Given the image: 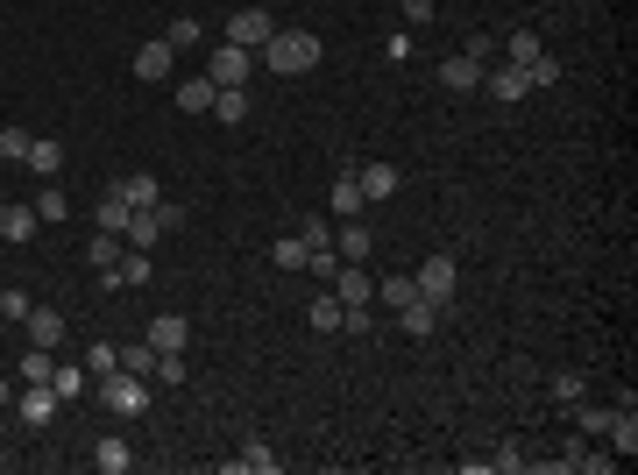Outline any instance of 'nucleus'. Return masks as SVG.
I'll return each mask as SVG.
<instances>
[{
    "label": "nucleus",
    "instance_id": "ea45409f",
    "mask_svg": "<svg viewBox=\"0 0 638 475\" xmlns=\"http://www.w3.org/2000/svg\"><path fill=\"white\" fill-rule=\"evenodd\" d=\"M50 390H57V398H86V362H78V369H57Z\"/></svg>",
    "mask_w": 638,
    "mask_h": 475
},
{
    "label": "nucleus",
    "instance_id": "7c9ffc66",
    "mask_svg": "<svg viewBox=\"0 0 638 475\" xmlns=\"http://www.w3.org/2000/svg\"><path fill=\"white\" fill-rule=\"evenodd\" d=\"M376 298H383L390 312H405V305L419 298V284H412V277H383V284H376Z\"/></svg>",
    "mask_w": 638,
    "mask_h": 475
},
{
    "label": "nucleus",
    "instance_id": "c85d7f7f",
    "mask_svg": "<svg viewBox=\"0 0 638 475\" xmlns=\"http://www.w3.org/2000/svg\"><path fill=\"white\" fill-rule=\"evenodd\" d=\"M29 206H36V220H43V227H57V220H64V213H71V199H64V192H57V185H43V192H36V199H29Z\"/></svg>",
    "mask_w": 638,
    "mask_h": 475
},
{
    "label": "nucleus",
    "instance_id": "423d86ee",
    "mask_svg": "<svg viewBox=\"0 0 638 475\" xmlns=\"http://www.w3.org/2000/svg\"><path fill=\"white\" fill-rule=\"evenodd\" d=\"M128 64H135V78H142V86H164V78H171V64H178V50H171L164 36H149Z\"/></svg>",
    "mask_w": 638,
    "mask_h": 475
},
{
    "label": "nucleus",
    "instance_id": "412c9836",
    "mask_svg": "<svg viewBox=\"0 0 638 475\" xmlns=\"http://www.w3.org/2000/svg\"><path fill=\"white\" fill-rule=\"evenodd\" d=\"M93 220H100V234H128V220H135V206H128V199H121V192L107 185V199H100V213H93Z\"/></svg>",
    "mask_w": 638,
    "mask_h": 475
},
{
    "label": "nucleus",
    "instance_id": "cd10ccee",
    "mask_svg": "<svg viewBox=\"0 0 638 475\" xmlns=\"http://www.w3.org/2000/svg\"><path fill=\"white\" fill-rule=\"evenodd\" d=\"M291 234H298L305 249H334V220H312L305 213V220H291Z\"/></svg>",
    "mask_w": 638,
    "mask_h": 475
},
{
    "label": "nucleus",
    "instance_id": "2eb2a0df",
    "mask_svg": "<svg viewBox=\"0 0 638 475\" xmlns=\"http://www.w3.org/2000/svg\"><path fill=\"white\" fill-rule=\"evenodd\" d=\"M22 327H29V348H57V341H64V312H57V305H36Z\"/></svg>",
    "mask_w": 638,
    "mask_h": 475
},
{
    "label": "nucleus",
    "instance_id": "393cba45",
    "mask_svg": "<svg viewBox=\"0 0 638 475\" xmlns=\"http://www.w3.org/2000/svg\"><path fill=\"white\" fill-rule=\"evenodd\" d=\"M29 171H36V178H57V171H64V149H57L50 135H36V142H29Z\"/></svg>",
    "mask_w": 638,
    "mask_h": 475
},
{
    "label": "nucleus",
    "instance_id": "4be33fe9",
    "mask_svg": "<svg viewBox=\"0 0 638 475\" xmlns=\"http://www.w3.org/2000/svg\"><path fill=\"white\" fill-rule=\"evenodd\" d=\"M213 93H220V86L199 71V78H185V86H178V107H185V114H213Z\"/></svg>",
    "mask_w": 638,
    "mask_h": 475
},
{
    "label": "nucleus",
    "instance_id": "ddd939ff",
    "mask_svg": "<svg viewBox=\"0 0 638 475\" xmlns=\"http://www.w3.org/2000/svg\"><path fill=\"white\" fill-rule=\"evenodd\" d=\"M440 320H447V312H440L433 298H412L405 312H397V327H405L412 341H433V334H440Z\"/></svg>",
    "mask_w": 638,
    "mask_h": 475
},
{
    "label": "nucleus",
    "instance_id": "9b49d317",
    "mask_svg": "<svg viewBox=\"0 0 638 475\" xmlns=\"http://www.w3.org/2000/svg\"><path fill=\"white\" fill-rule=\"evenodd\" d=\"M483 71H490V64L468 57V50H461V57H440V86H447V93H475V86H483Z\"/></svg>",
    "mask_w": 638,
    "mask_h": 475
},
{
    "label": "nucleus",
    "instance_id": "37998d69",
    "mask_svg": "<svg viewBox=\"0 0 638 475\" xmlns=\"http://www.w3.org/2000/svg\"><path fill=\"white\" fill-rule=\"evenodd\" d=\"M383 57H390V64H405V57H412V29H390V43H383Z\"/></svg>",
    "mask_w": 638,
    "mask_h": 475
},
{
    "label": "nucleus",
    "instance_id": "7ed1b4c3",
    "mask_svg": "<svg viewBox=\"0 0 638 475\" xmlns=\"http://www.w3.org/2000/svg\"><path fill=\"white\" fill-rule=\"evenodd\" d=\"M100 405H107L114 419H142V412H149V376H135V369H114V376L100 383Z\"/></svg>",
    "mask_w": 638,
    "mask_h": 475
},
{
    "label": "nucleus",
    "instance_id": "f8f14e48",
    "mask_svg": "<svg viewBox=\"0 0 638 475\" xmlns=\"http://www.w3.org/2000/svg\"><path fill=\"white\" fill-rule=\"evenodd\" d=\"M334 298H341V305H376V277H369L362 263H341V270H334Z\"/></svg>",
    "mask_w": 638,
    "mask_h": 475
},
{
    "label": "nucleus",
    "instance_id": "a211bd4d",
    "mask_svg": "<svg viewBox=\"0 0 638 475\" xmlns=\"http://www.w3.org/2000/svg\"><path fill=\"white\" fill-rule=\"evenodd\" d=\"M213 121L242 128V121H249V86H220V93H213Z\"/></svg>",
    "mask_w": 638,
    "mask_h": 475
},
{
    "label": "nucleus",
    "instance_id": "a878e982",
    "mask_svg": "<svg viewBox=\"0 0 638 475\" xmlns=\"http://www.w3.org/2000/svg\"><path fill=\"white\" fill-rule=\"evenodd\" d=\"M305 320H312V334H341V298H334V291H319Z\"/></svg>",
    "mask_w": 638,
    "mask_h": 475
},
{
    "label": "nucleus",
    "instance_id": "bb28decb",
    "mask_svg": "<svg viewBox=\"0 0 638 475\" xmlns=\"http://www.w3.org/2000/svg\"><path fill=\"white\" fill-rule=\"evenodd\" d=\"M86 263H93V270L107 277V270L121 263V234H93V242H86Z\"/></svg>",
    "mask_w": 638,
    "mask_h": 475
},
{
    "label": "nucleus",
    "instance_id": "dca6fc26",
    "mask_svg": "<svg viewBox=\"0 0 638 475\" xmlns=\"http://www.w3.org/2000/svg\"><path fill=\"white\" fill-rule=\"evenodd\" d=\"M355 185H362L369 206H376V199H397V171H390V164H355Z\"/></svg>",
    "mask_w": 638,
    "mask_h": 475
},
{
    "label": "nucleus",
    "instance_id": "20e7f679",
    "mask_svg": "<svg viewBox=\"0 0 638 475\" xmlns=\"http://www.w3.org/2000/svg\"><path fill=\"white\" fill-rule=\"evenodd\" d=\"M249 71H256V50L213 43V57H206V78H213V86H249Z\"/></svg>",
    "mask_w": 638,
    "mask_h": 475
},
{
    "label": "nucleus",
    "instance_id": "6ab92c4d",
    "mask_svg": "<svg viewBox=\"0 0 638 475\" xmlns=\"http://www.w3.org/2000/svg\"><path fill=\"white\" fill-rule=\"evenodd\" d=\"M43 220H36V206H0V242H29Z\"/></svg>",
    "mask_w": 638,
    "mask_h": 475
},
{
    "label": "nucleus",
    "instance_id": "6e6552de",
    "mask_svg": "<svg viewBox=\"0 0 638 475\" xmlns=\"http://www.w3.org/2000/svg\"><path fill=\"white\" fill-rule=\"evenodd\" d=\"M483 93L504 100V107H518V100L532 93V78H525V64H490V71H483Z\"/></svg>",
    "mask_w": 638,
    "mask_h": 475
},
{
    "label": "nucleus",
    "instance_id": "2f4dec72",
    "mask_svg": "<svg viewBox=\"0 0 638 475\" xmlns=\"http://www.w3.org/2000/svg\"><path fill=\"white\" fill-rule=\"evenodd\" d=\"M334 234H341V263H362V256H369V227H355V220H341Z\"/></svg>",
    "mask_w": 638,
    "mask_h": 475
},
{
    "label": "nucleus",
    "instance_id": "0eeeda50",
    "mask_svg": "<svg viewBox=\"0 0 638 475\" xmlns=\"http://www.w3.org/2000/svg\"><path fill=\"white\" fill-rule=\"evenodd\" d=\"M142 341H149L156 355H185V341H192V320H185V312H156Z\"/></svg>",
    "mask_w": 638,
    "mask_h": 475
},
{
    "label": "nucleus",
    "instance_id": "473e14b6",
    "mask_svg": "<svg viewBox=\"0 0 638 475\" xmlns=\"http://www.w3.org/2000/svg\"><path fill=\"white\" fill-rule=\"evenodd\" d=\"M29 128H0V164H29Z\"/></svg>",
    "mask_w": 638,
    "mask_h": 475
},
{
    "label": "nucleus",
    "instance_id": "49530a36",
    "mask_svg": "<svg viewBox=\"0 0 638 475\" xmlns=\"http://www.w3.org/2000/svg\"><path fill=\"white\" fill-rule=\"evenodd\" d=\"M553 398H561V405H582V376H553Z\"/></svg>",
    "mask_w": 638,
    "mask_h": 475
},
{
    "label": "nucleus",
    "instance_id": "f704fd0d",
    "mask_svg": "<svg viewBox=\"0 0 638 475\" xmlns=\"http://www.w3.org/2000/svg\"><path fill=\"white\" fill-rule=\"evenodd\" d=\"M114 369H121V348L114 341H93L86 348V376H114Z\"/></svg>",
    "mask_w": 638,
    "mask_h": 475
},
{
    "label": "nucleus",
    "instance_id": "c756f323",
    "mask_svg": "<svg viewBox=\"0 0 638 475\" xmlns=\"http://www.w3.org/2000/svg\"><path fill=\"white\" fill-rule=\"evenodd\" d=\"M57 376V348H29L22 355V383H50Z\"/></svg>",
    "mask_w": 638,
    "mask_h": 475
},
{
    "label": "nucleus",
    "instance_id": "4c0bfd02",
    "mask_svg": "<svg viewBox=\"0 0 638 475\" xmlns=\"http://www.w3.org/2000/svg\"><path fill=\"white\" fill-rule=\"evenodd\" d=\"M164 43H171V50H199V43H206V29H199V22H192V15H178V22H171V36H164Z\"/></svg>",
    "mask_w": 638,
    "mask_h": 475
},
{
    "label": "nucleus",
    "instance_id": "79ce46f5",
    "mask_svg": "<svg viewBox=\"0 0 638 475\" xmlns=\"http://www.w3.org/2000/svg\"><path fill=\"white\" fill-rule=\"evenodd\" d=\"M305 270H312V277H327V284H334V270H341V256H334V249H312V256H305Z\"/></svg>",
    "mask_w": 638,
    "mask_h": 475
},
{
    "label": "nucleus",
    "instance_id": "f03ea898",
    "mask_svg": "<svg viewBox=\"0 0 638 475\" xmlns=\"http://www.w3.org/2000/svg\"><path fill=\"white\" fill-rule=\"evenodd\" d=\"M171 227H185V206H178V199H156V206H135V220H128V234H121V242H135V249H156Z\"/></svg>",
    "mask_w": 638,
    "mask_h": 475
},
{
    "label": "nucleus",
    "instance_id": "5701e85b",
    "mask_svg": "<svg viewBox=\"0 0 638 475\" xmlns=\"http://www.w3.org/2000/svg\"><path fill=\"white\" fill-rule=\"evenodd\" d=\"M114 192H121L128 206H156V199H164V192H156V178H149V171H128V178H114Z\"/></svg>",
    "mask_w": 638,
    "mask_h": 475
},
{
    "label": "nucleus",
    "instance_id": "4468645a",
    "mask_svg": "<svg viewBox=\"0 0 638 475\" xmlns=\"http://www.w3.org/2000/svg\"><path fill=\"white\" fill-rule=\"evenodd\" d=\"M135 284H149V249H128V256L100 277V291H135Z\"/></svg>",
    "mask_w": 638,
    "mask_h": 475
},
{
    "label": "nucleus",
    "instance_id": "8fccbe9b",
    "mask_svg": "<svg viewBox=\"0 0 638 475\" xmlns=\"http://www.w3.org/2000/svg\"><path fill=\"white\" fill-rule=\"evenodd\" d=\"M0 206H8V199H0Z\"/></svg>",
    "mask_w": 638,
    "mask_h": 475
},
{
    "label": "nucleus",
    "instance_id": "de8ad7c7",
    "mask_svg": "<svg viewBox=\"0 0 638 475\" xmlns=\"http://www.w3.org/2000/svg\"><path fill=\"white\" fill-rule=\"evenodd\" d=\"M490 468H497V475H518V468H525V454H518V447H497V454H490Z\"/></svg>",
    "mask_w": 638,
    "mask_h": 475
},
{
    "label": "nucleus",
    "instance_id": "1a4fd4ad",
    "mask_svg": "<svg viewBox=\"0 0 638 475\" xmlns=\"http://www.w3.org/2000/svg\"><path fill=\"white\" fill-rule=\"evenodd\" d=\"M57 405H64V398H57L50 383H22V390H15V412H22V426H50V419H57Z\"/></svg>",
    "mask_w": 638,
    "mask_h": 475
},
{
    "label": "nucleus",
    "instance_id": "b1692460",
    "mask_svg": "<svg viewBox=\"0 0 638 475\" xmlns=\"http://www.w3.org/2000/svg\"><path fill=\"white\" fill-rule=\"evenodd\" d=\"M362 206H369V199H362L355 171H341V178H334V213H341V220H362Z\"/></svg>",
    "mask_w": 638,
    "mask_h": 475
},
{
    "label": "nucleus",
    "instance_id": "09e8293b",
    "mask_svg": "<svg viewBox=\"0 0 638 475\" xmlns=\"http://www.w3.org/2000/svg\"><path fill=\"white\" fill-rule=\"evenodd\" d=\"M8 398H15V390H8V376H0V405H8Z\"/></svg>",
    "mask_w": 638,
    "mask_h": 475
},
{
    "label": "nucleus",
    "instance_id": "39448f33",
    "mask_svg": "<svg viewBox=\"0 0 638 475\" xmlns=\"http://www.w3.org/2000/svg\"><path fill=\"white\" fill-rule=\"evenodd\" d=\"M412 284H419V298H433V305L447 312V305H454V256H447V249L426 256V263L412 270Z\"/></svg>",
    "mask_w": 638,
    "mask_h": 475
},
{
    "label": "nucleus",
    "instance_id": "c03bdc74",
    "mask_svg": "<svg viewBox=\"0 0 638 475\" xmlns=\"http://www.w3.org/2000/svg\"><path fill=\"white\" fill-rule=\"evenodd\" d=\"M433 15H440V0H405V22H412V29H426Z\"/></svg>",
    "mask_w": 638,
    "mask_h": 475
},
{
    "label": "nucleus",
    "instance_id": "aec40b11",
    "mask_svg": "<svg viewBox=\"0 0 638 475\" xmlns=\"http://www.w3.org/2000/svg\"><path fill=\"white\" fill-rule=\"evenodd\" d=\"M227 468H249V475H277V468H284V461H277V454H270V440H249V447H242V454H227Z\"/></svg>",
    "mask_w": 638,
    "mask_h": 475
},
{
    "label": "nucleus",
    "instance_id": "e433bc0d",
    "mask_svg": "<svg viewBox=\"0 0 638 475\" xmlns=\"http://www.w3.org/2000/svg\"><path fill=\"white\" fill-rule=\"evenodd\" d=\"M29 312H36V298H29L22 284H8V291H0V320H29Z\"/></svg>",
    "mask_w": 638,
    "mask_h": 475
},
{
    "label": "nucleus",
    "instance_id": "72a5a7b5",
    "mask_svg": "<svg viewBox=\"0 0 638 475\" xmlns=\"http://www.w3.org/2000/svg\"><path fill=\"white\" fill-rule=\"evenodd\" d=\"M504 50H511V57H504V64H532V57H539V50H546V43H539V36H532V29H511V36H504Z\"/></svg>",
    "mask_w": 638,
    "mask_h": 475
},
{
    "label": "nucleus",
    "instance_id": "9d476101",
    "mask_svg": "<svg viewBox=\"0 0 638 475\" xmlns=\"http://www.w3.org/2000/svg\"><path fill=\"white\" fill-rule=\"evenodd\" d=\"M270 8H242V15H227V43H242V50H263L270 43Z\"/></svg>",
    "mask_w": 638,
    "mask_h": 475
},
{
    "label": "nucleus",
    "instance_id": "f257e3e1",
    "mask_svg": "<svg viewBox=\"0 0 638 475\" xmlns=\"http://www.w3.org/2000/svg\"><path fill=\"white\" fill-rule=\"evenodd\" d=\"M256 64H270L277 78H305L319 64V36L312 29H270V43L256 50Z\"/></svg>",
    "mask_w": 638,
    "mask_h": 475
},
{
    "label": "nucleus",
    "instance_id": "58836bf2",
    "mask_svg": "<svg viewBox=\"0 0 638 475\" xmlns=\"http://www.w3.org/2000/svg\"><path fill=\"white\" fill-rule=\"evenodd\" d=\"M121 369H135V376H156V348H149V341H128V348H121Z\"/></svg>",
    "mask_w": 638,
    "mask_h": 475
},
{
    "label": "nucleus",
    "instance_id": "c9c22d12",
    "mask_svg": "<svg viewBox=\"0 0 638 475\" xmlns=\"http://www.w3.org/2000/svg\"><path fill=\"white\" fill-rule=\"evenodd\" d=\"M270 256H277V270H305V256H312V249L298 242V234H277V249H270Z\"/></svg>",
    "mask_w": 638,
    "mask_h": 475
},
{
    "label": "nucleus",
    "instance_id": "f3484780",
    "mask_svg": "<svg viewBox=\"0 0 638 475\" xmlns=\"http://www.w3.org/2000/svg\"><path fill=\"white\" fill-rule=\"evenodd\" d=\"M93 468H100V475H128V468H135V447H128L121 433H107V440L93 447Z\"/></svg>",
    "mask_w": 638,
    "mask_h": 475
},
{
    "label": "nucleus",
    "instance_id": "a18cd8bd",
    "mask_svg": "<svg viewBox=\"0 0 638 475\" xmlns=\"http://www.w3.org/2000/svg\"><path fill=\"white\" fill-rule=\"evenodd\" d=\"M156 376H164V383L178 390V383H185V355H156Z\"/></svg>",
    "mask_w": 638,
    "mask_h": 475
},
{
    "label": "nucleus",
    "instance_id": "a19ab883",
    "mask_svg": "<svg viewBox=\"0 0 638 475\" xmlns=\"http://www.w3.org/2000/svg\"><path fill=\"white\" fill-rule=\"evenodd\" d=\"M525 78H532V93H539V86H561V64H553V57L539 50V57L525 64Z\"/></svg>",
    "mask_w": 638,
    "mask_h": 475
}]
</instances>
